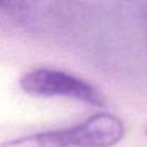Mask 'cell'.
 <instances>
[{
	"instance_id": "cell-1",
	"label": "cell",
	"mask_w": 147,
	"mask_h": 147,
	"mask_svg": "<svg viewBox=\"0 0 147 147\" xmlns=\"http://www.w3.org/2000/svg\"><path fill=\"white\" fill-rule=\"evenodd\" d=\"M20 88L38 97H65L91 105H104V97L91 84L53 68H36L20 78Z\"/></svg>"
},
{
	"instance_id": "cell-2",
	"label": "cell",
	"mask_w": 147,
	"mask_h": 147,
	"mask_svg": "<svg viewBox=\"0 0 147 147\" xmlns=\"http://www.w3.org/2000/svg\"><path fill=\"white\" fill-rule=\"evenodd\" d=\"M0 147H72V141L69 130L63 128L5 141L0 143Z\"/></svg>"
},
{
	"instance_id": "cell-3",
	"label": "cell",
	"mask_w": 147,
	"mask_h": 147,
	"mask_svg": "<svg viewBox=\"0 0 147 147\" xmlns=\"http://www.w3.org/2000/svg\"><path fill=\"white\" fill-rule=\"evenodd\" d=\"M143 25H144L146 38H147V5H146V7H144V12H143Z\"/></svg>"
},
{
	"instance_id": "cell-4",
	"label": "cell",
	"mask_w": 147,
	"mask_h": 147,
	"mask_svg": "<svg viewBox=\"0 0 147 147\" xmlns=\"http://www.w3.org/2000/svg\"><path fill=\"white\" fill-rule=\"evenodd\" d=\"M146 134H147V130H146Z\"/></svg>"
}]
</instances>
